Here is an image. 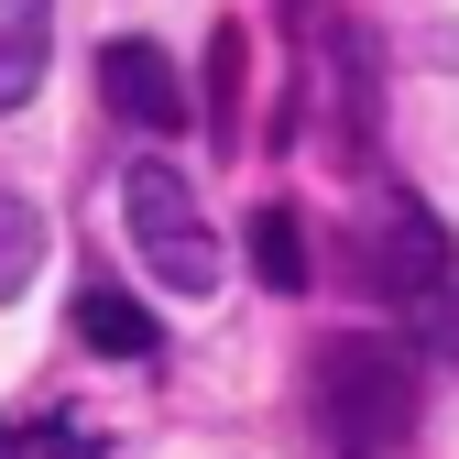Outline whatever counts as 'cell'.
<instances>
[{
    "label": "cell",
    "mask_w": 459,
    "mask_h": 459,
    "mask_svg": "<svg viewBox=\"0 0 459 459\" xmlns=\"http://www.w3.org/2000/svg\"><path fill=\"white\" fill-rule=\"evenodd\" d=\"M252 263H263V284H273V296H296V284H307V241H296V208H263V219H252Z\"/></svg>",
    "instance_id": "obj_8"
},
{
    "label": "cell",
    "mask_w": 459,
    "mask_h": 459,
    "mask_svg": "<svg viewBox=\"0 0 459 459\" xmlns=\"http://www.w3.org/2000/svg\"><path fill=\"white\" fill-rule=\"evenodd\" d=\"M44 55H55V0H0V109L44 88Z\"/></svg>",
    "instance_id": "obj_5"
},
{
    "label": "cell",
    "mask_w": 459,
    "mask_h": 459,
    "mask_svg": "<svg viewBox=\"0 0 459 459\" xmlns=\"http://www.w3.org/2000/svg\"><path fill=\"white\" fill-rule=\"evenodd\" d=\"M317 427L339 437V459L405 448V427H416V361H405V339L339 328L328 351H317Z\"/></svg>",
    "instance_id": "obj_1"
},
{
    "label": "cell",
    "mask_w": 459,
    "mask_h": 459,
    "mask_svg": "<svg viewBox=\"0 0 459 459\" xmlns=\"http://www.w3.org/2000/svg\"><path fill=\"white\" fill-rule=\"evenodd\" d=\"M0 459H88L66 427H12V437H0Z\"/></svg>",
    "instance_id": "obj_9"
},
{
    "label": "cell",
    "mask_w": 459,
    "mask_h": 459,
    "mask_svg": "<svg viewBox=\"0 0 459 459\" xmlns=\"http://www.w3.org/2000/svg\"><path fill=\"white\" fill-rule=\"evenodd\" d=\"M77 328H88V351H109V361H153V317L121 296V284H77Z\"/></svg>",
    "instance_id": "obj_6"
},
{
    "label": "cell",
    "mask_w": 459,
    "mask_h": 459,
    "mask_svg": "<svg viewBox=\"0 0 459 459\" xmlns=\"http://www.w3.org/2000/svg\"><path fill=\"white\" fill-rule=\"evenodd\" d=\"M99 99L121 109L132 132H186V88H176V66H164V44H143V33H121V44H99Z\"/></svg>",
    "instance_id": "obj_4"
},
{
    "label": "cell",
    "mask_w": 459,
    "mask_h": 459,
    "mask_svg": "<svg viewBox=\"0 0 459 459\" xmlns=\"http://www.w3.org/2000/svg\"><path fill=\"white\" fill-rule=\"evenodd\" d=\"M121 230H132V252L164 296H219V230L197 219L176 164H132L121 176Z\"/></svg>",
    "instance_id": "obj_3"
},
{
    "label": "cell",
    "mask_w": 459,
    "mask_h": 459,
    "mask_svg": "<svg viewBox=\"0 0 459 459\" xmlns=\"http://www.w3.org/2000/svg\"><path fill=\"white\" fill-rule=\"evenodd\" d=\"M33 273H44V208L0 186V307H12V296H22Z\"/></svg>",
    "instance_id": "obj_7"
},
{
    "label": "cell",
    "mask_w": 459,
    "mask_h": 459,
    "mask_svg": "<svg viewBox=\"0 0 459 459\" xmlns=\"http://www.w3.org/2000/svg\"><path fill=\"white\" fill-rule=\"evenodd\" d=\"M361 284H372V307L405 317V328H448L459 317V252H448V230L416 197H394L361 230Z\"/></svg>",
    "instance_id": "obj_2"
}]
</instances>
